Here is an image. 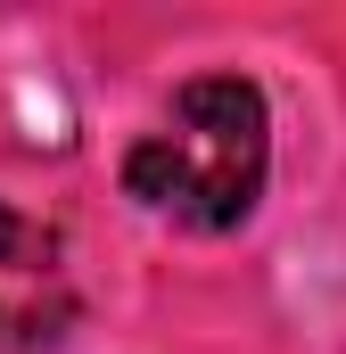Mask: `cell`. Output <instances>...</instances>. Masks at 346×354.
Wrapping results in <instances>:
<instances>
[{"instance_id": "1", "label": "cell", "mask_w": 346, "mask_h": 354, "mask_svg": "<svg viewBox=\"0 0 346 354\" xmlns=\"http://www.w3.org/2000/svg\"><path fill=\"white\" fill-rule=\"evenodd\" d=\"M272 165V115L248 75H198L181 83L173 115L132 140L124 189L181 231H239L264 198Z\"/></svg>"}, {"instance_id": "2", "label": "cell", "mask_w": 346, "mask_h": 354, "mask_svg": "<svg viewBox=\"0 0 346 354\" xmlns=\"http://www.w3.org/2000/svg\"><path fill=\"white\" fill-rule=\"evenodd\" d=\"M17 256H25V231H17V214L0 206V264H17Z\"/></svg>"}]
</instances>
